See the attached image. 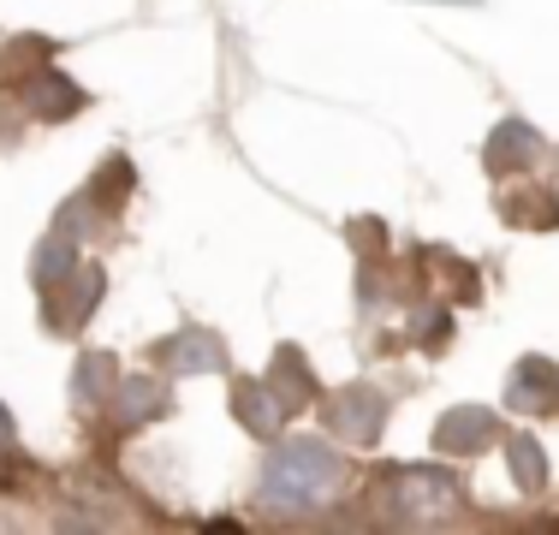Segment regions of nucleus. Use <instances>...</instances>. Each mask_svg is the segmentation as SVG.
Returning <instances> with one entry per match:
<instances>
[{"mask_svg":"<svg viewBox=\"0 0 559 535\" xmlns=\"http://www.w3.org/2000/svg\"><path fill=\"white\" fill-rule=\"evenodd\" d=\"M340 476H345V459L328 440H286L262 471V500L274 512H310L340 488Z\"/></svg>","mask_w":559,"mask_h":535,"instance_id":"f257e3e1","label":"nucleus"},{"mask_svg":"<svg viewBox=\"0 0 559 535\" xmlns=\"http://www.w3.org/2000/svg\"><path fill=\"white\" fill-rule=\"evenodd\" d=\"M393 500L405 518H447L452 506L464 500V488L447 471H405L393 482Z\"/></svg>","mask_w":559,"mask_h":535,"instance_id":"f03ea898","label":"nucleus"},{"mask_svg":"<svg viewBox=\"0 0 559 535\" xmlns=\"http://www.w3.org/2000/svg\"><path fill=\"white\" fill-rule=\"evenodd\" d=\"M495 435H500V423H495V411H488V405H452L447 417L435 423V452L464 459V452H483Z\"/></svg>","mask_w":559,"mask_h":535,"instance_id":"7ed1b4c3","label":"nucleus"},{"mask_svg":"<svg viewBox=\"0 0 559 535\" xmlns=\"http://www.w3.org/2000/svg\"><path fill=\"white\" fill-rule=\"evenodd\" d=\"M506 393H512L518 411H559V369L548 364V357H518Z\"/></svg>","mask_w":559,"mask_h":535,"instance_id":"20e7f679","label":"nucleus"},{"mask_svg":"<svg viewBox=\"0 0 559 535\" xmlns=\"http://www.w3.org/2000/svg\"><path fill=\"white\" fill-rule=\"evenodd\" d=\"M388 423V399L369 393V387H352V393L334 399V428L352 440H376V428Z\"/></svg>","mask_w":559,"mask_h":535,"instance_id":"39448f33","label":"nucleus"},{"mask_svg":"<svg viewBox=\"0 0 559 535\" xmlns=\"http://www.w3.org/2000/svg\"><path fill=\"white\" fill-rule=\"evenodd\" d=\"M233 417L250 428V435H274L280 417H286V405L274 399V387H262V381H238L233 387Z\"/></svg>","mask_w":559,"mask_h":535,"instance_id":"423d86ee","label":"nucleus"},{"mask_svg":"<svg viewBox=\"0 0 559 535\" xmlns=\"http://www.w3.org/2000/svg\"><path fill=\"white\" fill-rule=\"evenodd\" d=\"M269 387H274V399H280L286 411H298V405H310V399H316V374H310V364H304L298 345H286V352L274 357Z\"/></svg>","mask_w":559,"mask_h":535,"instance_id":"0eeeda50","label":"nucleus"},{"mask_svg":"<svg viewBox=\"0 0 559 535\" xmlns=\"http://www.w3.org/2000/svg\"><path fill=\"white\" fill-rule=\"evenodd\" d=\"M542 150V138L530 126H518V119H506V126H495V138H488V173H512V167H524V160H536Z\"/></svg>","mask_w":559,"mask_h":535,"instance_id":"6e6552de","label":"nucleus"},{"mask_svg":"<svg viewBox=\"0 0 559 535\" xmlns=\"http://www.w3.org/2000/svg\"><path fill=\"white\" fill-rule=\"evenodd\" d=\"M31 107H36L43 119H72L78 107H84V90H78L66 72H43V78L31 84Z\"/></svg>","mask_w":559,"mask_h":535,"instance_id":"1a4fd4ad","label":"nucleus"},{"mask_svg":"<svg viewBox=\"0 0 559 535\" xmlns=\"http://www.w3.org/2000/svg\"><path fill=\"white\" fill-rule=\"evenodd\" d=\"M78 268V245H72V226H55V233L36 245V286H60L66 274Z\"/></svg>","mask_w":559,"mask_h":535,"instance_id":"9d476101","label":"nucleus"},{"mask_svg":"<svg viewBox=\"0 0 559 535\" xmlns=\"http://www.w3.org/2000/svg\"><path fill=\"white\" fill-rule=\"evenodd\" d=\"M167 357L191 374H209V369H221V340L215 333H179V340L167 345Z\"/></svg>","mask_w":559,"mask_h":535,"instance_id":"9b49d317","label":"nucleus"},{"mask_svg":"<svg viewBox=\"0 0 559 535\" xmlns=\"http://www.w3.org/2000/svg\"><path fill=\"white\" fill-rule=\"evenodd\" d=\"M119 411H126L131 423L162 417V411H167V387L150 381V374H143V381H126V387H119Z\"/></svg>","mask_w":559,"mask_h":535,"instance_id":"f8f14e48","label":"nucleus"},{"mask_svg":"<svg viewBox=\"0 0 559 535\" xmlns=\"http://www.w3.org/2000/svg\"><path fill=\"white\" fill-rule=\"evenodd\" d=\"M512 476H518V488H548V459H542V447L530 435H518L512 440Z\"/></svg>","mask_w":559,"mask_h":535,"instance_id":"ddd939ff","label":"nucleus"},{"mask_svg":"<svg viewBox=\"0 0 559 535\" xmlns=\"http://www.w3.org/2000/svg\"><path fill=\"white\" fill-rule=\"evenodd\" d=\"M126 191H131V160H126V155H114V160H108V173L96 179V191H90V197H96L102 209H119V203H126Z\"/></svg>","mask_w":559,"mask_h":535,"instance_id":"4468645a","label":"nucleus"},{"mask_svg":"<svg viewBox=\"0 0 559 535\" xmlns=\"http://www.w3.org/2000/svg\"><path fill=\"white\" fill-rule=\"evenodd\" d=\"M108 381H114V369H108V357H90L84 369H78V399H90L96 405L102 393H108Z\"/></svg>","mask_w":559,"mask_h":535,"instance_id":"2eb2a0df","label":"nucleus"},{"mask_svg":"<svg viewBox=\"0 0 559 535\" xmlns=\"http://www.w3.org/2000/svg\"><path fill=\"white\" fill-rule=\"evenodd\" d=\"M12 440V417H7V405H0V447Z\"/></svg>","mask_w":559,"mask_h":535,"instance_id":"dca6fc26","label":"nucleus"}]
</instances>
